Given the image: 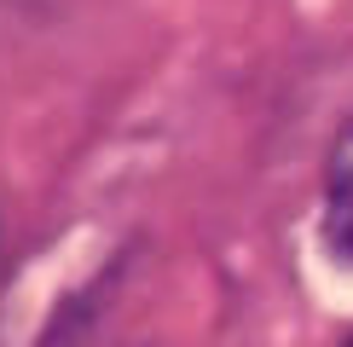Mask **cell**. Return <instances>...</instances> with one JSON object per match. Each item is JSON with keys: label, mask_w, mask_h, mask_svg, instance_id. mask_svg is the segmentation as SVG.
Wrapping results in <instances>:
<instances>
[{"label": "cell", "mask_w": 353, "mask_h": 347, "mask_svg": "<svg viewBox=\"0 0 353 347\" xmlns=\"http://www.w3.org/2000/svg\"><path fill=\"white\" fill-rule=\"evenodd\" d=\"M325 243L330 255L353 260V116L325 156Z\"/></svg>", "instance_id": "6da1fadb"}, {"label": "cell", "mask_w": 353, "mask_h": 347, "mask_svg": "<svg viewBox=\"0 0 353 347\" xmlns=\"http://www.w3.org/2000/svg\"><path fill=\"white\" fill-rule=\"evenodd\" d=\"M342 347H353V336H347V341H342Z\"/></svg>", "instance_id": "7a4b0ae2"}]
</instances>
